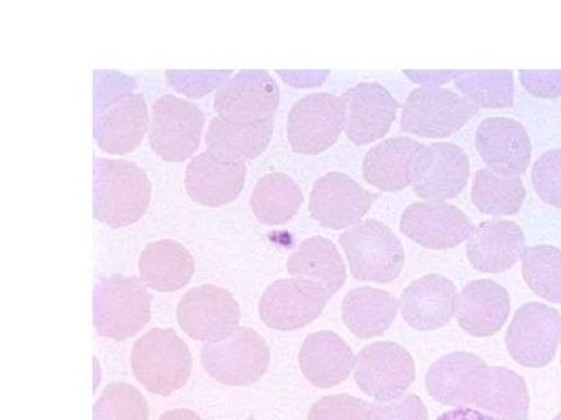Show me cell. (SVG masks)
<instances>
[{
  "label": "cell",
  "mask_w": 561,
  "mask_h": 420,
  "mask_svg": "<svg viewBox=\"0 0 561 420\" xmlns=\"http://www.w3.org/2000/svg\"><path fill=\"white\" fill-rule=\"evenodd\" d=\"M151 182L128 161L98 159L93 177V211L98 221L125 229L142 219L150 207Z\"/></svg>",
  "instance_id": "obj_1"
},
{
  "label": "cell",
  "mask_w": 561,
  "mask_h": 420,
  "mask_svg": "<svg viewBox=\"0 0 561 420\" xmlns=\"http://www.w3.org/2000/svg\"><path fill=\"white\" fill-rule=\"evenodd\" d=\"M192 369L191 350L172 328H153L133 346V374L153 395L176 393L191 380Z\"/></svg>",
  "instance_id": "obj_2"
},
{
  "label": "cell",
  "mask_w": 561,
  "mask_h": 420,
  "mask_svg": "<svg viewBox=\"0 0 561 420\" xmlns=\"http://www.w3.org/2000/svg\"><path fill=\"white\" fill-rule=\"evenodd\" d=\"M151 319V296L138 278L113 275L94 290L93 320L98 335L123 342L139 335Z\"/></svg>",
  "instance_id": "obj_3"
},
{
  "label": "cell",
  "mask_w": 561,
  "mask_h": 420,
  "mask_svg": "<svg viewBox=\"0 0 561 420\" xmlns=\"http://www.w3.org/2000/svg\"><path fill=\"white\" fill-rule=\"evenodd\" d=\"M352 278L359 282L389 283L404 268V247L397 234L377 219L352 226L340 236Z\"/></svg>",
  "instance_id": "obj_4"
},
{
  "label": "cell",
  "mask_w": 561,
  "mask_h": 420,
  "mask_svg": "<svg viewBox=\"0 0 561 420\" xmlns=\"http://www.w3.org/2000/svg\"><path fill=\"white\" fill-rule=\"evenodd\" d=\"M201 362L208 376L230 387H248L264 376L271 363V350L260 332L241 327L231 338L206 343Z\"/></svg>",
  "instance_id": "obj_5"
},
{
  "label": "cell",
  "mask_w": 561,
  "mask_h": 420,
  "mask_svg": "<svg viewBox=\"0 0 561 420\" xmlns=\"http://www.w3.org/2000/svg\"><path fill=\"white\" fill-rule=\"evenodd\" d=\"M93 135L102 151L110 154H127L138 149L147 131L150 116L142 94L117 89L104 94L94 104Z\"/></svg>",
  "instance_id": "obj_6"
},
{
  "label": "cell",
  "mask_w": 561,
  "mask_h": 420,
  "mask_svg": "<svg viewBox=\"0 0 561 420\" xmlns=\"http://www.w3.org/2000/svg\"><path fill=\"white\" fill-rule=\"evenodd\" d=\"M426 388L432 399L447 407L483 410L491 389V369L477 354H447L427 371Z\"/></svg>",
  "instance_id": "obj_7"
},
{
  "label": "cell",
  "mask_w": 561,
  "mask_h": 420,
  "mask_svg": "<svg viewBox=\"0 0 561 420\" xmlns=\"http://www.w3.org/2000/svg\"><path fill=\"white\" fill-rule=\"evenodd\" d=\"M479 108L443 86H420L405 101L401 130L427 139L449 138L461 130Z\"/></svg>",
  "instance_id": "obj_8"
},
{
  "label": "cell",
  "mask_w": 561,
  "mask_h": 420,
  "mask_svg": "<svg viewBox=\"0 0 561 420\" xmlns=\"http://www.w3.org/2000/svg\"><path fill=\"white\" fill-rule=\"evenodd\" d=\"M176 317L182 331L193 340L218 343L240 330L241 308L229 290L201 285L184 294Z\"/></svg>",
  "instance_id": "obj_9"
},
{
  "label": "cell",
  "mask_w": 561,
  "mask_h": 420,
  "mask_svg": "<svg viewBox=\"0 0 561 420\" xmlns=\"http://www.w3.org/2000/svg\"><path fill=\"white\" fill-rule=\"evenodd\" d=\"M206 117L192 102L174 96L159 97L153 105L149 140L162 161H187L198 150Z\"/></svg>",
  "instance_id": "obj_10"
},
{
  "label": "cell",
  "mask_w": 561,
  "mask_h": 420,
  "mask_svg": "<svg viewBox=\"0 0 561 420\" xmlns=\"http://www.w3.org/2000/svg\"><path fill=\"white\" fill-rule=\"evenodd\" d=\"M354 373L358 388L378 402L403 397L416 376L412 355L396 342L364 347L356 355Z\"/></svg>",
  "instance_id": "obj_11"
},
{
  "label": "cell",
  "mask_w": 561,
  "mask_h": 420,
  "mask_svg": "<svg viewBox=\"0 0 561 420\" xmlns=\"http://www.w3.org/2000/svg\"><path fill=\"white\" fill-rule=\"evenodd\" d=\"M507 351L515 362L541 369L556 358L561 342V316L552 306L529 302L520 306L507 328Z\"/></svg>",
  "instance_id": "obj_12"
},
{
  "label": "cell",
  "mask_w": 561,
  "mask_h": 420,
  "mask_svg": "<svg viewBox=\"0 0 561 420\" xmlns=\"http://www.w3.org/2000/svg\"><path fill=\"white\" fill-rule=\"evenodd\" d=\"M320 283L302 278L279 279L260 301V316L273 330L297 331L312 324L331 301Z\"/></svg>",
  "instance_id": "obj_13"
},
{
  "label": "cell",
  "mask_w": 561,
  "mask_h": 420,
  "mask_svg": "<svg viewBox=\"0 0 561 420\" xmlns=\"http://www.w3.org/2000/svg\"><path fill=\"white\" fill-rule=\"evenodd\" d=\"M343 130V101L335 94H309L290 109L287 136L295 153L307 156L324 153L335 145Z\"/></svg>",
  "instance_id": "obj_14"
},
{
  "label": "cell",
  "mask_w": 561,
  "mask_h": 420,
  "mask_svg": "<svg viewBox=\"0 0 561 420\" xmlns=\"http://www.w3.org/2000/svg\"><path fill=\"white\" fill-rule=\"evenodd\" d=\"M377 199L347 174L329 173L314 182L309 211L325 229L346 230L362 223Z\"/></svg>",
  "instance_id": "obj_15"
},
{
  "label": "cell",
  "mask_w": 561,
  "mask_h": 420,
  "mask_svg": "<svg viewBox=\"0 0 561 420\" xmlns=\"http://www.w3.org/2000/svg\"><path fill=\"white\" fill-rule=\"evenodd\" d=\"M214 105L218 116L231 122H263L279 107V89L267 71L245 70L221 85Z\"/></svg>",
  "instance_id": "obj_16"
},
{
  "label": "cell",
  "mask_w": 561,
  "mask_h": 420,
  "mask_svg": "<svg viewBox=\"0 0 561 420\" xmlns=\"http://www.w3.org/2000/svg\"><path fill=\"white\" fill-rule=\"evenodd\" d=\"M401 233L421 247L453 249L468 241L473 223L465 211L447 202H415L405 208L400 221Z\"/></svg>",
  "instance_id": "obj_17"
},
{
  "label": "cell",
  "mask_w": 561,
  "mask_h": 420,
  "mask_svg": "<svg viewBox=\"0 0 561 420\" xmlns=\"http://www.w3.org/2000/svg\"><path fill=\"white\" fill-rule=\"evenodd\" d=\"M344 131L355 145H370L388 135L396 122L398 102L380 83H359L341 96Z\"/></svg>",
  "instance_id": "obj_18"
},
{
  "label": "cell",
  "mask_w": 561,
  "mask_h": 420,
  "mask_svg": "<svg viewBox=\"0 0 561 420\" xmlns=\"http://www.w3.org/2000/svg\"><path fill=\"white\" fill-rule=\"evenodd\" d=\"M471 162L468 154L450 142L424 145L413 182V192L430 202H446L458 198L468 187Z\"/></svg>",
  "instance_id": "obj_19"
},
{
  "label": "cell",
  "mask_w": 561,
  "mask_h": 420,
  "mask_svg": "<svg viewBox=\"0 0 561 420\" xmlns=\"http://www.w3.org/2000/svg\"><path fill=\"white\" fill-rule=\"evenodd\" d=\"M476 147L491 172L523 176L530 164L533 143L528 131L511 117H489L476 135Z\"/></svg>",
  "instance_id": "obj_20"
},
{
  "label": "cell",
  "mask_w": 561,
  "mask_h": 420,
  "mask_svg": "<svg viewBox=\"0 0 561 420\" xmlns=\"http://www.w3.org/2000/svg\"><path fill=\"white\" fill-rule=\"evenodd\" d=\"M245 176L244 162L222 161L207 150L187 165L185 191L193 202L204 207L229 206L244 190Z\"/></svg>",
  "instance_id": "obj_21"
},
{
  "label": "cell",
  "mask_w": 561,
  "mask_h": 420,
  "mask_svg": "<svg viewBox=\"0 0 561 420\" xmlns=\"http://www.w3.org/2000/svg\"><path fill=\"white\" fill-rule=\"evenodd\" d=\"M526 249L520 225L504 219H492L473 225L466 255L476 270L502 275L522 259Z\"/></svg>",
  "instance_id": "obj_22"
},
{
  "label": "cell",
  "mask_w": 561,
  "mask_h": 420,
  "mask_svg": "<svg viewBox=\"0 0 561 420\" xmlns=\"http://www.w3.org/2000/svg\"><path fill=\"white\" fill-rule=\"evenodd\" d=\"M457 289L442 275L415 280L401 294L400 310L405 324L419 331L438 330L449 324L457 312Z\"/></svg>",
  "instance_id": "obj_23"
},
{
  "label": "cell",
  "mask_w": 561,
  "mask_h": 420,
  "mask_svg": "<svg viewBox=\"0 0 561 420\" xmlns=\"http://www.w3.org/2000/svg\"><path fill=\"white\" fill-rule=\"evenodd\" d=\"M423 143L409 138H390L367 151L363 176L367 184L385 192L403 191L415 182Z\"/></svg>",
  "instance_id": "obj_24"
},
{
  "label": "cell",
  "mask_w": 561,
  "mask_h": 420,
  "mask_svg": "<svg viewBox=\"0 0 561 420\" xmlns=\"http://www.w3.org/2000/svg\"><path fill=\"white\" fill-rule=\"evenodd\" d=\"M511 298L504 287L491 279L469 282L457 298V319L473 338H491L507 322Z\"/></svg>",
  "instance_id": "obj_25"
},
{
  "label": "cell",
  "mask_w": 561,
  "mask_h": 420,
  "mask_svg": "<svg viewBox=\"0 0 561 420\" xmlns=\"http://www.w3.org/2000/svg\"><path fill=\"white\" fill-rule=\"evenodd\" d=\"M298 361L302 374L313 387L332 388L348 380L356 358L336 332L318 331L307 336Z\"/></svg>",
  "instance_id": "obj_26"
},
{
  "label": "cell",
  "mask_w": 561,
  "mask_h": 420,
  "mask_svg": "<svg viewBox=\"0 0 561 420\" xmlns=\"http://www.w3.org/2000/svg\"><path fill=\"white\" fill-rule=\"evenodd\" d=\"M140 280L159 293H174L191 283L195 259L180 242L162 240L147 245L140 253Z\"/></svg>",
  "instance_id": "obj_27"
},
{
  "label": "cell",
  "mask_w": 561,
  "mask_h": 420,
  "mask_svg": "<svg viewBox=\"0 0 561 420\" xmlns=\"http://www.w3.org/2000/svg\"><path fill=\"white\" fill-rule=\"evenodd\" d=\"M273 124H275L273 119L241 124L231 122L224 117H215L208 125L207 149L222 161H252L267 150L273 136Z\"/></svg>",
  "instance_id": "obj_28"
},
{
  "label": "cell",
  "mask_w": 561,
  "mask_h": 420,
  "mask_svg": "<svg viewBox=\"0 0 561 420\" xmlns=\"http://www.w3.org/2000/svg\"><path fill=\"white\" fill-rule=\"evenodd\" d=\"M397 299L388 291L362 287L348 291L341 314L352 335L359 339L380 338L397 319Z\"/></svg>",
  "instance_id": "obj_29"
},
{
  "label": "cell",
  "mask_w": 561,
  "mask_h": 420,
  "mask_svg": "<svg viewBox=\"0 0 561 420\" xmlns=\"http://www.w3.org/2000/svg\"><path fill=\"white\" fill-rule=\"evenodd\" d=\"M287 270L294 278L313 280L335 296L344 283L347 271L339 248L328 237L314 236L306 240L287 260Z\"/></svg>",
  "instance_id": "obj_30"
},
{
  "label": "cell",
  "mask_w": 561,
  "mask_h": 420,
  "mask_svg": "<svg viewBox=\"0 0 561 420\" xmlns=\"http://www.w3.org/2000/svg\"><path fill=\"white\" fill-rule=\"evenodd\" d=\"M297 182L283 173L265 174L253 188L250 207L263 225L278 226L290 222L302 206Z\"/></svg>",
  "instance_id": "obj_31"
},
{
  "label": "cell",
  "mask_w": 561,
  "mask_h": 420,
  "mask_svg": "<svg viewBox=\"0 0 561 420\" xmlns=\"http://www.w3.org/2000/svg\"><path fill=\"white\" fill-rule=\"evenodd\" d=\"M471 196L473 206L483 214L514 215L525 203L526 188L520 176L484 168L476 174Z\"/></svg>",
  "instance_id": "obj_32"
},
{
  "label": "cell",
  "mask_w": 561,
  "mask_h": 420,
  "mask_svg": "<svg viewBox=\"0 0 561 420\" xmlns=\"http://www.w3.org/2000/svg\"><path fill=\"white\" fill-rule=\"evenodd\" d=\"M455 86L477 108L502 109L514 104V74L511 70L461 71Z\"/></svg>",
  "instance_id": "obj_33"
},
{
  "label": "cell",
  "mask_w": 561,
  "mask_h": 420,
  "mask_svg": "<svg viewBox=\"0 0 561 420\" xmlns=\"http://www.w3.org/2000/svg\"><path fill=\"white\" fill-rule=\"evenodd\" d=\"M522 272L537 296L561 304V249L552 245H536L525 249Z\"/></svg>",
  "instance_id": "obj_34"
},
{
  "label": "cell",
  "mask_w": 561,
  "mask_h": 420,
  "mask_svg": "<svg viewBox=\"0 0 561 420\" xmlns=\"http://www.w3.org/2000/svg\"><path fill=\"white\" fill-rule=\"evenodd\" d=\"M529 405L528 387L515 371L491 369V389L483 410L506 420H529Z\"/></svg>",
  "instance_id": "obj_35"
},
{
  "label": "cell",
  "mask_w": 561,
  "mask_h": 420,
  "mask_svg": "<svg viewBox=\"0 0 561 420\" xmlns=\"http://www.w3.org/2000/svg\"><path fill=\"white\" fill-rule=\"evenodd\" d=\"M146 397L130 384H110L93 408V420H149Z\"/></svg>",
  "instance_id": "obj_36"
},
{
  "label": "cell",
  "mask_w": 561,
  "mask_h": 420,
  "mask_svg": "<svg viewBox=\"0 0 561 420\" xmlns=\"http://www.w3.org/2000/svg\"><path fill=\"white\" fill-rule=\"evenodd\" d=\"M538 198L561 208V150H549L534 162L530 174Z\"/></svg>",
  "instance_id": "obj_37"
},
{
  "label": "cell",
  "mask_w": 561,
  "mask_h": 420,
  "mask_svg": "<svg viewBox=\"0 0 561 420\" xmlns=\"http://www.w3.org/2000/svg\"><path fill=\"white\" fill-rule=\"evenodd\" d=\"M371 408L358 397L325 396L310 408L309 420H371Z\"/></svg>",
  "instance_id": "obj_38"
},
{
  "label": "cell",
  "mask_w": 561,
  "mask_h": 420,
  "mask_svg": "<svg viewBox=\"0 0 561 420\" xmlns=\"http://www.w3.org/2000/svg\"><path fill=\"white\" fill-rule=\"evenodd\" d=\"M371 420H427L426 407L416 395H405L393 402L371 405Z\"/></svg>",
  "instance_id": "obj_39"
},
{
  "label": "cell",
  "mask_w": 561,
  "mask_h": 420,
  "mask_svg": "<svg viewBox=\"0 0 561 420\" xmlns=\"http://www.w3.org/2000/svg\"><path fill=\"white\" fill-rule=\"evenodd\" d=\"M520 82L528 93L540 100L561 96V70H520Z\"/></svg>",
  "instance_id": "obj_40"
},
{
  "label": "cell",
  "mask_w": 561,
  "mask_h": 420,
  "mask_svg": "<svg viewBox=\"0 0 561 420\" xmlns=\"http://www.w3.org/2000/svg\"><path fill=\"white\" fill-rule=\"evenodd\" d=\"M461 71H419L404 70L411 81L421 83V86H442V83L449 82L450 79H457Z\"/></svg>",
  "instance_id": "obj_41"
},
{
  "label": "cell",
  "mask_w": 561,
  "mask_h": 420,
  "mask_svg": "<svg viewBox=\"0 0 561 420\" xmlns=\"http://www.w3.org/2000/svg\"><path fill=\"white\" fill-rule=\"evenodd\" d=\"M284 81L297 89L321 85L328 78L329 71H279Z\"/></svg>",
  "instance_id": "obj_42"
},
{
  "label": "cell",
  "mask_w": 561,
  "mask_h": 420,
  "mask_svg": "<svg viewBox=\"0 0 561 420\" xmlns=\"http://www.w3.org/2000/svg\"><path fill=\"white\" fill-rule=\"evenodd\" d=\"M437 420H506L486 415L476 408H455V410L443 412Z\"/></svg>",
  "instance_id": "obj_43"
},
{
  "label": "cell",
  "mask_w": 561,
  "mask_h": 420,
  "mask_svg": "<svg viewBox=\"0 0 561 420\" xmlns=\"http://www.w3.org/2000/svg\"><path fill=\"white\" fill-rule=\"evenodd\" d=\"M159 420H203L199 418L198 415H196L195 411L191 410H184V408H181V410H170L164 412V415L159 418Z\"/></svg>",
  "instance_id": "obj_44"
},
{
  "label": "cell",
  "mask_w": 561,
  "mask_h": 420,
  "mask_svg": "<svg viewBox=\"0 0 561 420\" xmlns=\"http://www.w3.org/2000/svg\"><path fill=\"white\" fill-rule=\"evenodd\" d=\"M553 420H561V412H559V415H557V418Z\"/></svg>",
  "instance_id": "obj_45"
},
{
  "label": "cell",
  "mask_w": 561,
  "mask_h": 420,
  "mask_svg": "<svg viewBox=\"0 0 561 420\" xmlns=\"http://www.w3.org/2000/svg\"><path fill=\"white\" fill-rule=\"evenodd\" d=\"M249 420H255V419L252 418V419H249Z\"/></svg>",
  "instance_id": "obj_46"
}]
</instances>
